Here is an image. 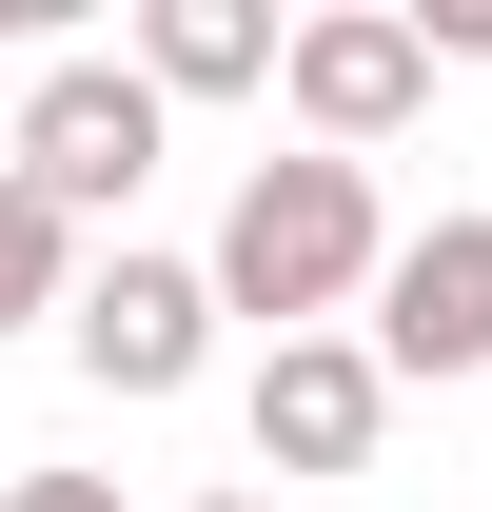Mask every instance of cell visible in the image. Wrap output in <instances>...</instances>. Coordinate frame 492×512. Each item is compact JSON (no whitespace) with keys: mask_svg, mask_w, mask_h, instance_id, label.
<instances>
[{"mask_svg":"<svg viewBox=\"0 0 492 512\" xmlns=\"http://www.w3.org/2000/svg\"><path fill=\"white\" fill-rule=\"evenodd\" d=\"M276 99H296V138H315V158H374V138L433 99V20L335 0V20H296V79H276Z\"/></svg>","mask_w":492,"mask_h":512,"instance_id":"cell-5","label":"cell"},{"mask_svg":"<svg viewBox=\"0 0 492 512\" xmlns=\"http://www.w3.org/2000/svg\"><path fill=\"white\" fill-rule=\"evenodd\" d=\"M374 276H394L374 158H256V178H237V217H217V296H237V316L315 335V316H355Z\"/></svg>","mask_w":492,"mask_h":512,"instance_id":"cell-1","label":"cell"},{"mask_svg":"<svg viewBox=\"0 0 492 512\" xmlns=\"http://www.w3.org/2000/svg\"><path fill=\"white\" fill-rule=\"evenodd\" d=\"M197 512H256V493H197Z\"/></svg>","mask_w":492,"mask_h":512,"instance_id":"cell-10","label":"cell"},{"mask_svg":"<svg viewBox=\"0 0 492 512\" xmlns=\"http://www.w3.org/2000/svg\"><path fill=\"white\" fill-rule=\"evenodd\" d=\"M0 512H119V473H20Z\"/></svg>","mask_w":492,"mask_h":512,"instance_id":"cell-9","label":"cell"},{"mask_svg":"<svg viewBox=\"0 0 492 512\" xmlns=\"http://www.w3.org/2000/svg\"><path fill=\"white\" fill-rule=\"evenodd\" d=\"M0 493H20V473H0Z\"/></svg>","mask_w":492,"mask_h":512,"instance_id":"cell-11","label":"cell"},{"mask_svg":"<svg viewBox=\"0 0 492 512\" xmlns=\"http://www.w3.org/2000/svg\"><path fill=\"white\" fill-rule=\"evenodd\" d=\"M217 316H237V296H217V256H99V276H79V375L119 394V414H158V394H197V355H217Z\"/></svg>","mask_w":492,"mask_h":512,"instance_id":"cell-2","label":"cell"},{"mask_svg":"<svg viewBox=\"0 0 492 512\" xmlns=\"http://www.w3.org/2000/svg\"><path fill=\"white\" fill-rule=\"evenodd\" d=\"M158 138H178V99L138 60H60L40 99H20V178L60 197V217H119L138 178H158Z\"/></svg>","mask_w":492,"mask_h":512,"instance_id":"cell-3","label":"cell"},{"mask_svg":"<svg viewBox=\"0 0 492 512\" xmlns=\"http://www.w3.org/2000/svg\"><path fill=\"white\" fill-rule=\"evenodd\" d=\"M20 316H79V217L0 158V335H20Z\"/></svg>","mask_w":492,"mask_h":512,"instance_id":"cell-8","label":"cell"},{"mask_svg":"<svg viewBox=\"0 0 492 512\" xmlns=\"http://www.w3.org/2000/svg\"><path fill=\"white\" fill-rule=\"evenodd\" d=\"M374 355L394 375H492V217H433L374 276Z\"/></svg>","mask_w":492,"mask_h":512,"instance_id":"cell-6","label":"cell"},{"mask_svg":"<svg viewBox=\"0 0 492 512\" xmlns=\"http://www.w3.org/2000/svg\"><path fill=\"white\" fill-rule=\"evenodd\" d=\"M374 434H394L374 335H276L256 355V473H374Z\"/></svg>","mask_w":492,"mask_h":512,"instance_id":"cell-4","label":"cell"},{"mask_svg":"<svg viewBox=\"0 0 492 512\" xmlns=\"http://www.w3.org/2000/svg\"><path fill=\"white\" fill-rule=\"evenodd\" d=\"M138 79L158 99H256V79H296V40L256 0H138Z\"/></svg>","mask_w":492,"mask_h":512,"instance_id":"cell-7","label":"cell"}]
</instances>
